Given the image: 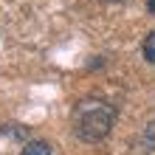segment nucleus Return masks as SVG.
Instances as JSON below:
<instances>
[{
  "instance_id": "1",
  "label": "nucleus",
  "mask_w": 155,
  "mask_h": 155,
  "mask_svg": "<svg viewBox=\"0 0 155 155\" xmlns=\"http://www.w3.org/2000/svg\"><path fill=\"white\" fill-rule=\"evenodd\" d=\"M116 124V107L104 99H82L71 113V130L85 144H96L110 135Z\"/></svg>"
},
{
  "instance_id": "2",
  "label": "nucleus",
  "mask_w": 155,
  "mask_h": 155,
  "mask_svg": "<svg viewBox=\"0 0 155 155\" xmlns=\"http://www.w3.org/2000/svg\"><path fill=\"white\" fill-rule=\"evenodd\" d=\"M20 155H51V144L48 141H28Z\"/></svg>"
},
{
  "instance_id": "4",
  "label": "nucleus",
  "mask_w": 155,
  "mask_h": 155,
  "mask_svg": "<svg viewBox=\"0 0 155 155\" xmlns=\"http://www.w3.org/2000/svg\"><path fill=\"white\" fill-rule=\"evenodd\" d=\"M147 12H150V14H155V0H147Z\"/></svg>"
},
{
  "instance_id": "3",
  "label": "nucleus",
  "mask_w": 155,
  "mask_h": 155,
  "mask_svg": "<svg viewBox=\"0 0 155 155\" xmlns=\"http://www.w3.org/2000/svg\"><path fill=\"white\" fill-rule=\"evenodd\" d=\"M144 59L155 65V31H150L147 40H144Z\"/></svg>"
}]
</instances>
